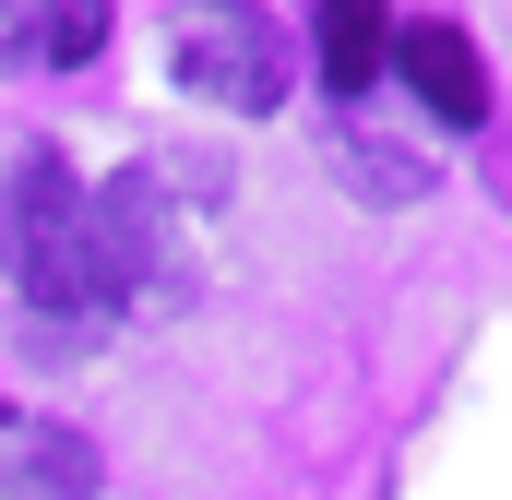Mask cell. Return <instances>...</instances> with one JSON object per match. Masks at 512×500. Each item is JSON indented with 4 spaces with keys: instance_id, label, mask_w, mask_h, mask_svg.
<instances>
[{
    "instance_id": "1",
    "label": "cell",
    "mask_w": 512,
    "mask_h": 500,
    "mask_svg": "<svg viewBox=\"0 0 512 500\" xmlns=\"http://www.w3.org/2000/svg\"><path fill=\"white\" fill-rule=\"evenodd\" d=\"M0 262H12V286H24V322H60V334L108 322L96 215H84V179H72V155H48V143H36V155L0 179Z\"/></svg>"
},
{
    "instance_id": "2",
    "label": "cell",
    "mask_w": 512,
    "mask_h": 500,
    "mask_svg": "<svg viewBox=\"0 0 512 500\" xmlns=\"http://www.w3.org/2000/svg\"><path fill=\"white\" fill-rule=\"evenodd\" d=\"M167 72H179V96H215V108H286V36L262 24V12H191L179 36H167Z\"/></svg>"
},
{
    "instance_id": "3",
    "label": "cell",
    "mask_w": 512,
    "mask_h": 500,
    "mask_svg": "<svg viewBox=\"0 0 512 500\" xmlns=\"http://www.w3.org/2000/svg\"><path fill=\"white\" fill-rule=\"evenodd\" d=\"M84 215H96V274H108V310L131 298H179V227H167V191L120 167L108 191H84Z\"/></svg>"
},
{
    "instance_id": "4",
    "label": "cell",
    "mask_w": 512,
    "mask_h": 500,
    "mask_svg": "<svg viewBox=\"0 0 512 500\" xmlns=\"http://www.w3.org/2000/svg\"><path fill=\"white\" fill-rule=\"evenodd\" d=\"M382 60H393V84H405L441 131H477V120H489V60H477L465 24H393Z\"/></svg>"
},
{
    "instance_id": "5",
    "label": "cell",
    "mask_w": 512,
    "mask_h": 500,
    "mask_svg": "<svg viewBox=\"0 0 512 500\" xmlns=\"http://www.w3.org/2000/svg\"><path fill=\"white\" fill-rule=\"evenodd\" d=\"M0 500H96L84 429H0Z\"/></svg>"
},
{
    "instance_id": "6",
    "label": "cell",
    "mask_w": 512,
    "mask_h": 500,
    "mask_svg": "<svg viewBox=\"0 0 512 500\" xmlns=\"http://www.w3.org/2000/svg\"><path fill=\"white\" fill-rule=\"evenodd\" d=\"M382 48H393L382 12H370V0H334V12H322V96H370V84H382Z\"/></svg>"
},
{
    "instance_id": "7",
    "label": "cell",
    "mask_w": 512,
    "mask_h": 500,
    "mask_svg": "<svg viewBox=\"0 0 512 500\" xmlns=\"http://www.w3.org/2000/svg\"><path fill=\"white\" fill-rule=\"evenodd\" d=\"M346 167H358V191L370 203H429L441 179H429V155H393V143H370V131H346Z\"/></svg>"
},
{
    "instance_id": "8",
    "label": "cell",
    "mask_w": 512,
    "mask_h": 500,
    "mask_svg": "<svg viewBox=\"0 0 512 500\" xmlns=\"http://www.w3.org/2000/svg\"><path fill=\"white\" fill-rule=\"evenodd\" d=\"M96 48H108V12H60L48 24V60H96Z\"/></svg>"
},
{
    "instance_id": "9",
    "label": "cell",
    "mask_w": 512,
    "mask_h": 500,
    "mask_svg": "<svg viewBox=\"0 0 512 500\" xmlns=\"http://www.w3.org/2000/svg\"><path fill=\"white\" fill-rule=\"evenodd\" d=\"M0 429H12V417H0Z\"/></svg>"
}]
</instances>
